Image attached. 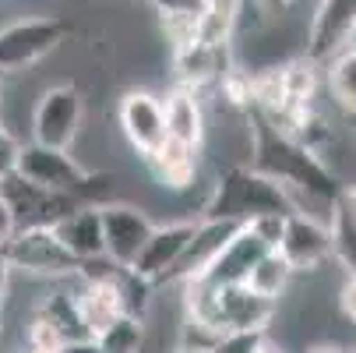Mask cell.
<instances>
[{"label": "cell", "mask_w": 356, "mask_h": 353, "mask_svg": "<svg viewBox=\"0 0 356 353\" xmlns=\"http://www.w3.org/2000/svg\"><path fill=\"white\" fill-rule=\"evenodd\" d=\"M339 308H342V315L349 322H356V276H349L346 286L339 290Z\"/></svg>", "instance_id": "28"}, {"label": "cell", "mask_w": 356, "mask_h": 353, "mask_svg": "<svg viewBox=\"0 0 356 353\" xmlns=\"http://www.w3.org/2000/svg\"><path fill=\"white\" fill-rule=\"evenodd\" d=\"M163 117H166V138H177L184 145L201 148V138H205V113H201L197 92L194 88H177L163 99Z\"/></svg>", "instance_id": "18"}, {"label": "cell", "mask_w": 356, "mask_h": 353, "mask_svg": "<svg viewBox=\"0 0 356 353\" xmlns=\"http://www.w3.org/2000/svg\"><path fill=\"white\" fill-rule=\"evenodd\" d=\"M85 124V99L74 85H54L39 95L32 113V141L49 148H71Z\"/></svg>", "instance_id": "7"}, {"label": "cell", "mask_w": 356, "mask_h": 353, "mask_svg": "<svg viewBox=\"0 0 356 353\" xmlns=\"http://www.w3.org/2000/svg\"><path fill=\"white\" fill-rule=\"evenodd\" d=\"M99 219H103V244H106V258L113 265L131 269V262L138 258V251L145 247L152 223L141 209L127 205V201H103L99 205Z\"/></svg>", "instance_id": "10"}, {"label": "cell", "mask_w": 356, "mask_h": 353, "mask_svg": "<svg viewBox=\"0 0 356 353\" xmlns=\"http://www.w3.org/2000/svg\"><path fill=\"white\" fill-rule=\"evenodd\" d=\"M95 343L103 353H141L145 343V329H141V315L120 311L106 329L95 332Z\"/></svg>", "instance_id": "21"}, {"label": "cell", "mask_w": 356, "mask_h": 353, "mask_svg": "<svg viewBox=\"0 0 356 353\" xmlns=\"http://www.w3.org/2000/svg\"><path fill=\"white\" fill-rule=\"evenodd\" d=\"M339 198H342V205H346V209H349V216H353V219H356V187H349V191H342V194H339Z\"/></svg>", "instance_id": "31"}, {"label": "cell", "mask_w": 356, "mask_h": 353, "mask_svg": "<svg viewBox=\"0 0 356 353\" xmlns=\"http://www.w3.org/2000/svg\"><path fill=\"white\" fill-rule=\"evenodd\" d=\"M194 219H184V223H166V226H152L145 247L138 251V258L131 262V272L141 276L145 283H166L173 265L180 262L187 240L194 237Z\"/></svg>", "instance_id": "11"}, {"label": "cell", "mask_w": 356, "mask_h": 353, "mask_svg": "<svg viewBox=\"0 0 356 353\" xmlns=\"http://www.w3.org/2000/svg\"><path fill=\"white\" fill-rule=\"evenodd\" d=\"M25 353H54V350H35V346H29Z\"/></svg>", "instance_id": "37"}, {"label": "cell", "mask_w": 356, "mask_h": 353, "mask_svg": "<svg viewBox=\"0 0 356 353\" xmlns=\"http://www.w3.org/2000/svg\"><path fill=\"white\" fill-rule=\"evenodd\" d=\"M243 223H233V219H197L194 226V237L187 240L184 247V255L180 262L173 265L170 279H191V276H201L216 258H219V251L233 240V233L240 230ZM166 279V283H170Z\"/></svg>", "instance_id": "14"}, {"label": "cell", "mask_w": 356, "mask_h": 353, "mask_svg": "<svg viewBox=\"0 0 356 353\" xmlns=\"http://www.w3.org/2000/svg\"><path fill=\"white\" fill-rule=\"evenodd\" d=\"M275 308H279V300L261 297L247 283L219 286V322H222V329H268V322L275 318Z\"/></svg>", "instance_id": "15"}, {"label": "cell", "mask_w": 356, "mask_h": 353, "mask_svg": "<svg viewBox=\"0 0 356 353\" xmlns=\"http://www.w3.org/2000/svg\"><path fill=\"white\" fill-rule=\"evenodd\" d=\"M92 336L81 311H78V300L74 290H49L42 297V304L35 308L32 329H29V346L35 350H57L60 343Z\"/></svg>", "instance_id": "8"}, {"label": "cell", "mask_w": 356, "mask_h": 353, "mask_svg": "<svg viewBox=\"0 0 356 353\" xmlns=\"http://www.w3.org/2000/svg\"><path fill=\"white\" fill-rule=\"evenodd\" d=\"M0 258L8 269L32 272V276H78L81 262L67 251V244L57 237L54 226H35V230H15L0 244Z\"/></svg>", "instance_id": "5"}, {"label": "cell", "mask_w": 356, "mask_h": 353, "mask_svg": "<svg viewBox=\"0 0 356 353\" xmlns=\"http://www.w3.org/2000/svg\"><path fill=\"white\" fill-rule=\"evenodd\" d=\"M145 163L152 166V173H156L159 184L180 191V187H187V184L194 180V173H197V148H194V145H184V141H177V138H166L156 152L145 156Z\"/></svg>", "instance_id": "19"}, {"label": "cell", "mask_w": 356, "mask_h": 353, "mask_svg": "<svg viewBox=\"0 0 356 353\" xmlns=\"http://www.w3.org/2000/svg\"><path fill=\"white\" fill-rule=\"evenodd\" d=\"M57 237L67 244V251L78 262H92V258H106V244H103V219H99V205L85 201L78 205L67 219H60Z\"/></svg>", "instance_id": "17"}, {"label": "cell", "mask_w": 356, "mask_h": 353, "mask_svg": "<svg viewBox=\"0 0 356 353\" xmlns=\"http://www.w3.org/2000/svg\"><path fill=\"white\" fill-rule=\"evenodd\" d=\"M54 353H103L95 343V336H81V339H71V343H60Z\"/></svg>", "instance_id": "29"}, {"label": "cell", "mask_w": 356, "mask_h": 353, "mask_svg": "<svg viewBox=\"0 0 356 353\" xmlns=\"http://www.w3.org/2000/svg\"><path fill=\"white\" fill-rule=\"evenodd\" d=\"M8 272H11V269H8V262L0 258V304H4V290H8Z\"/></svg>", "instance_id": "32"}, {"label": "cell", "mask_w": 356, "mask_h": 353, "mask_svg": "<svg viewBox=\"0 0 356 353\" xmlns=\"http://www.w3.org/2000/svg\"><path fill=\"white\" fill-rule=\"evenodd\" d=\"M250 120V170H258L272 180H279L286 191H303L325 205L342 194L335 173L311 152L303 141H296L289 131H282L275 120H268L258 107H247Z\"/></svg>", "instance_id": "1"}, {"label": "cell", "mask_w": 356, "mask_h": 353, "mask_svg": "<svg viewBox=\"0 0 356 353\" xmlns=\"http://www.w3.org/2000/svg\"><path fill=\"white\" fill-rule=\"evenodd\" d=\"M0 191H4L8 205L15 212V226L18 230H35V226H57L60 219H67L78 205H85L81 198L67 194V191H54L25 180L22 173H8L0 177Z\"/></svg>", "instance_id": "6"}, {"label": "cell", "mask_w": 356, "mask_h": 353, "mask_svg": "<svg viewBox=\"0 0 356 353\" xmlns=\"http://www.w3.org/2000/svg\"><path fill=\"white\" fill-rule=\"evenodd\" d=\"M173 353H205V350H194V346H177Z\"/></svg>", "instance_id": "35"}, {"label": "cell", "mask_w": 356, "mask_h": 353, "mask_svg": "<svg viewBox=\"0 0 356 353\" xmlns=\"http://www.w3.org/2000/svg\"><path fill=\"white\" fill-rule=\"evenodd\" d=\"M15 230H18V226H15V212H11V205H8L4 191H0V244H4Z\"/></svg>", "instance_id": "30"}, {"label": "cell", "mask_w": 356, "mask_h": 353, "mask_svg": "<svg viewBox=\"0 0 356 353\" xmlns=\"http://www.w3.org/2000/svg\"><path fill=\"white\" fill-rule=\"evenodd\" d=\"M328 88L335 95V103L349 113H356V57L349 49H342L339 57H332L328 64Z\"/></svg>", "instance_id": "24"}, {"label": "cell", "mask_w": 356, "mask_h": 353, "mask_svg": "<svg viewBox=\"0 0 356 353\" xmlns=\"http://www.w3.org/2000/svg\"><path fill=\"white\" fill-rule=\"evenodd\" d=\"M268 346V329H226L212 353H261Z\"/></svg>", "instance_id": "25"}, {"label": "cell", "mask_w": 356, "mask_h": 353, "mask_svg": "<svg viewBox=\"0 0 356 353\" xmlns=\"http://www.w3.org/2000/svg\"><path fill=\"white\" fill-rule=\"evenodd\" d=\"M275 251L293 272H318L325 262H332V233L314 216L289 212Z\"/></svg>", "instance_id": "9"}, {"label": "cell", "mask_w": 356, "mask_h": 353, "mask_svg": "<svg viewBox=\"0 0 356 353\" xmlns=\"http://www.w3.org/2000/svg\"><path fill=\"white\" fill-rule=\"evenodd\" d=\"M120 127L134 152L145 159L166 141V117H163V99L145 88H134L120 99Z\"/></svg>", "instance_id": "13"}, {"label": "cell", "mask_w": 356, "mask_h": 353, "mask_svg": "<svg viewBox=\"0 0 356 353\" xmlns=\"http://www.w3.org/2000/svg\"><path fill=\"white\" fill-rule=\"evenodd\" d=\"M307 353H346L342 346H332V343H321V346H311Z\"/></svg>", "instance_id": "33"}, {"label": "cell", "mask_w": 356, "mask_h": 353, "mask_svg": "<svg viewBox=\"0 0 356 353\" xmlns=\"http://www.w3.org/2000/svg\"><path fill=\"white\" fill-rule=\"evenodd\" d=\"M328 233H332V258H335L349 276H356V219H353L349 209L342 205V198L332 201Z\"/></svg>", "instance_id": "22"}, {"label": "cell", "mask_w": 356, "mask_h": 353, "mask_svg": "<svg viewBox=\"0 0 356 353\" xmlns=\"http://www.w3.org/2000/svg\"><path fill=\"white\" fill-rule=\"evenodd\" d=\"M261 353H275V350H268V346H265V350H261Z\"/></svg>", "instance_id": "38"}, {"label": "cell", "mask_w": 356, "mask_h": 353, "mask_svg": "<svg viewBox=\"0 0 356 353\" xmlns=\"http://www.w3.org/2000/svg\"><path fill=\"white\" fill-rule=\"evenodd\" d=\"M356 29V0H321L311 32H307V61L318 68L339 57Z\"/></svg>", "instance_id": "12"}, {"label": "cell", "mask_w": 356, "mask_h": 353, "mask_svg": "<svg viewBox=\"0 0 356 353\" xmlns=\"http://www.w3.org/2000/svg\"><path fill=\"white\" fill-rule=\"evenodd\" d=\"M18 152H22V141H18L8 127H0V177L15 173V166H18Z\"/></svg>", "instance_id": "27"}, {"label": "cell", "mask_w": 356, "mask_h": 353, "mask_svg": "<svg viewBox=\"0 0 356 353\" xmlns=\"http://www.w3.org/2000/svg\"><path fill=\"white\" fill-rule=\"evenodd\" d=\"M282 223H286V216H279V212H268V216H258V219H250L247 226L258 233L272 251H275V244H279V237H282Z\"/></svg>", "instance_id": "26"}, {"label": "cell", "mask_w": 356, "mask_h": 353, "mask_svg": "<svg viewBox=\"0 0 356 353\" xmlns=\"http://www.w3.org/2000/svg\"><path fill=\"white\" fill-rule=\"evenodd\" d=\"M268 4H272V8H289L293 0H268Z\"/></svg>", "instance_id": "36"}, {"label": "cell", "mask_w": 356, "mask_h": 353, "mask_svg": "<svg viewBox=\"0 0 356 353\" xmlns=\"http://www.w3.org/2000/svg\"><path fill=\"white\" fill-rule=\"evenodd\" d=\"M346 49H349V54L356 57V29H353V36H349V42H346Z\"/></svg>", "instance_id": "34"}, {"label": "cell", "mask_w": 356, "mask_h": 353, "mask_svg": "<svg viewBox=\"0 0 356 353\" xmlns=\"http://www.w3.org/2000/svg\"><path fill=\"white\" fill-rule=\"evenodd\" d=\"M240 18V0H201L197 11V42L229 46Z\"/></svg>", "instance_id": "20"}, {"label": "cell", "mask_w": 356, "mask_h": 353, "mask_svg": "<svg viewBox=\"0 0 356 353\" xmlns=\"http://www.w3.org/2000/svg\"><path fill=\"white\" fill-rule=\"evenodd\" d=\"M15 173H22L25 180L42 184V187L67 191L81 201H92V205H99V198L110 187L106 173H88L67 156V148H49V145H39V141L22 145Z\"/></svg>", "instance_id": "3"}, {"label": "cell", "mask_w": 356, "mask_h": 353, "mask_svg": "<svg viewBox=\"0 0 356 353\" xmlns=\"http://www.w3.org/2000/svg\"><path fill=\"white\" fill-rule=\"evenodd\" d=\"M289 276H293V269L282 262V255H279V251H265V255L258 258V265L250 269V276H247V286H250V290H258L261 297H272V300H279V293L286 290Z\"/></svg>", "instance_id": "23"}, {"label": "cell", "mask_w": 356, "mask_h": 353, "mask_svg": "<svg viewBox=\"0 0 356 353\" xmlns=\"http://www.w3.org/2000/svg\"><path fill=\"white\" fill-rule=\"evenodd\" d=\"M265 251H272L258 233H254L247 223L233 233V240L219 251V258L201 272V276H209L216 286H229V283H247L250 269L258 265V258L265 255Z\"/></svg>", "instance_id": "16"}, {"label": "cell", "mask_w": 356, "mask_h": 353, "mask_svg": "<svg viewBox=\"0 0 356 353\" xmlns=\"http://www.w3.org/2000/svg\"><path fill=\"white\" fill-rule=\"evenodd\" d=\"M268 212H279V216L296 212L289 191L279 180L250 170V166H233L216 180L212 198L205 201V209H201V219L250 223V219L268 216Z\"/></svg>", "instance_id": "2"}, {"label": "cell", "mask_w": 356, "mask_h": 353, "mask_svg": "<svg viewBox=\"0 0 356 353\" xmlns=\"http://www.w3.org/2000/svg\"><path fill=\"white\" fill-rule=\"evenodd\" d=\"M71 36V22L60 15H32L0 29V74L22 71L49 57Z\"/></svg>", "instance_id": "4"}]
</instances>
